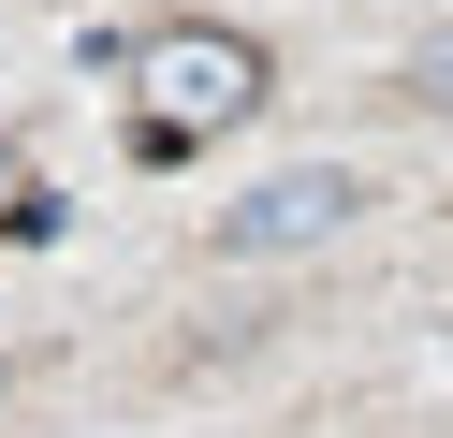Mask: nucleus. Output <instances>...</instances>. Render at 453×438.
<instances>
[{
	"label": "nucleus",
	"instance_id": "1",
	"mask_svg": "<svg viewBox=\"0 0 453 438\" xmlns=\"http://www.w3.org/2000/svg\"><path fill=\"white\" fill-rule=\"evenodd\" d=\"M132 88H147V117H132V132H147V161H176V146H205V132H234L249 103H264V44H249V29H161L147 58H132Z\"/></svg>",
	"mask_w": 453,
	"mask_h": 438
},
{
	"label": "nucleus",
	"instance_id": "3",
	"mask_svg": "<svg viewBox=\"0 0 453 438\" xmlns=\"http://www.w3.org/2000/svg\"><path fill=\"white\" fill-rule=\"evenodd\" d=\"M410 103H439V117H453V44H424V58H410Z\"/></svg>",
	"mask_w": 453,
	"mask_h": 438
},
{
	"label": "nucleus",
	"instance_id": "2",
	"mask_svg": "<svg viewBox=\"0 0 453 438\" xmlns=\"http://www.w3.org/2000/svg\"><path fill=\"white\" fill-rule=\"evenodd\" d=\"M351 219H365V175L351 161H293V175H264V190L219 204V249L278 263V249H322V234H351Z\"/></svg>",
	"mask_w": 453,
	"mask_h": 438
}]
</instances>
